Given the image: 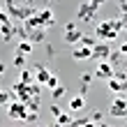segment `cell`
Masks as SVG:
<instances>
[{"label":"cell","mask_w":127,"mask_h":127,"mask_svg":"<svg viewBox=\"0 0 127 127\" xmlns=\"http://www.w3.org/2000/svg\"><path fill=\"white\" fill-rule=\"evenodd\" d=\"M95 37L97 39H102V42H113L116 37H118V32L113 30V26H111V19H106V21H102L99 26H97V30H95Z\"/></svg>","instance_id":"cell-1"},{"label":"cell","mask_w":127,"mask_h":127,"mask_svg":"<svg viewBox=\"0 0 127 127\" xmlns=\"http://www.w3.org/2000/svg\"><path fill=\"white\" fill-rule=\"evenodd\" d=\"M26 113H28V106H26L23 102H16V99H14V102L7 104V116H9L12 120H23Z\"/></svg>","instance_id":"cell-2"},{"label":"cell","mask_w":127,"mask_h":127,"mask_svg":"<svg viewBox=\"0 0 127 127\" xmlns=\"http://www.w3.org/2000/svg\"><path fill=\"white\" fill-rule=\"evenodd\" d=\"M97 9H99L97 5H93L90 0H86V2H81V5H79L76 19H81V21H93V19H95V14H97Z\"/></svg>","instance_id":"cell-3"},{"label":"cell","mask_w":127,"mask_h":127,"mask_svg":"<svg viewBox=\"0 0 127 127\" xmlns=\"http://www.w3.org/2000/svg\"><path fill=\"white\" fill-rule=\"evenodd\" d=\"M109 113H111V118H127V99L123 97V93H120V97H118L113 104H111Z\"/></svg>","instance_id":"cell-4"},{"label":"cell","mask_w":127,"mask_h":127,"mask_svg":"<svg viewBox=\"0 0 127 127\" xmlns=\"http://www.w3.org/2000/svg\"><path fill=\"white\" fill-rule=\"evenodd\" d=\"M113 65H111L109 60H102L99 65H97V69H95V74H93V76L95 79H104V81H106V79H111V76H113Z\"/></svg>","instance_id":"cell-5"},{"label":"cell","mask_w":127,"mask_h":127,"mask_svg":"<svg viewBox=\"0 0 127 127\" xmlns=\"http://www.w3.org/2000/svg\"><path fill=\"white\" fill-rule=\"evenodd\" d=\"M37 16L42 19L44 28H53V26H56V14H53V9H49V7H44V9H37Z\"/></svg>","instance_id":"cell-6"},{"label":"cell","mask_w":127,"mask_h":127,"mask_svg":"<svg viewBox=\"0 0 127 127\" xmlns=\"http://www.w3.org/2000/svg\"><path fill=\"white\" fill-rule=\"evenodd\" d=\"M111 53V46H109V42H102V44H95L93 46V58H99V60H106Z\"/></svg>","instance_id":"cell-7"},{"label":"cell","mask_w":127,"mask_h":127,"mask_svg":"<svg viewBox=\"0 0 127 127\" xmlns=\"http://www.w3.org/2000/svg\"><path fill=\"white\" fill-rule=\"evenodd\" d=\"M106 83H109V90H111V93H116V95H120V93L127 90V79L120 81V79L111 76V79H106Z\"/></svg>","instance_id":"cell-8"},{"label":"cell","mask_w":127,"mask_h":127,"mask_svg":"<svg viewBox=\"0 0 127 127\" xmlns=\"http://www.w3.org/2000/svg\"><path fill=\"white\" fill-rule=\"evenodd\" d=\"M28 42H32V44H39V42H44L46 39V28H32L30 32H28V37H26Z\"/></svg>","instance_id":"cell-9"},{"label":"cell","mask_w":127,"mask_h":127,"mask_svg":"<svg viewBox=\"0 0 127 127\" xmlns=\"http://www.w3.org/2000/svg\"><path fill=\"white\" fill-rule=\"evenodd\" d=\"M72 56H74V60H88V58H93V49L90 46H79L72 51Z\"/></svg>","instance_id":"cell-10"},{"label":"cell","mask_w":127,"mask_h":127,"mask_svg":"<svg viewBox=\"0 0 127 127\" xmlns=\"http://www.w3.org/2000/svg\"><path fill=\"white\" fill-rule=\"evenodd\" d=\"M49 76H51V72H49L44 65H35V81H37V83L44 86V83L49 81Z\"/></svg>","instance_id":"cell-11"},{"label":"cell","mask_w":127,"mask_h":127,"mask_svg":"<svg viewBox=\"0 0 127 127\" xmlns=\"http://www.w3.org/2000/svg\"><path fill=\"white\" fill-rule=\"evenodd\" d=\"M81 32L79 28H74V30H65V35H63V39L67 42V44H79V39H81Z\"/></svg>","instance_id":"cell-12"},{"label":"cell","mask_w":127,"mask_h":127,"mask_svg":"<svg viewBox=\"0 0 127 127\" xmlns=\"http://www.w3.org/2000/svg\"><path fill=\"white\" fill-rule=\"evenodd\" d=\"M106 60L113 65V69H116V67H120V65L125 63V58L120 56V51H113V49H111V53H109V58H106Z\"/></svg>","instance_id":"cell-13"},{"label":"cell","mask_w":127,"mask_h":127,"mask_svg":"<svg viewBox=\"0 0 127 127\" xmlns=\"http://www.w3.org/2000/svg\"><path fill=\"white\" fill-rule=\"evenodd\" d=\"M16 53H23V56H30V51H32V42H28V39H21L19 44H16Z\"/></svg>","instance_id":"cell-14"},{"label":"cell","mask_w":127,"mask_h":127,"mask_svg":"<svg viewBox=\"0 0 127 127\" xmlns=\"http://www.w3.org/2000/svg\"><path fill=\"white\" fill-rule=\"evenodd\" d=\"M19 81H23V83H32V81H35V69H26V67H21Z\"/></svg>","instance_id":"cell-15"},{"label":"cell","mask_w":127,"mask_h":127,"mask_svg":"<svg viewBox=\"0 0 127 127\" xmlns=\"http://www.w3.org/2000/svg\"><path fill=\"white\" fill-rule=\"evenodd\" d=\"M86 106V99H83V95H79V97H72V102H69V109L72 111H81Z\"/></svg>","instance_id":"cell-16"},{"label":"cell","mask_w":127,"mask_h":127,"mask_svg":"<svg viewBox=\"0 0 127 127\" xmlns=\"http://www.w3.org/2000/svg\"><path fill=\"white\" fill-rule=\"evenodd\" d=\"M111 26H113V30H116V32L125 30V16H123V14H118L116 19H111Z\"/></svg>","instance_id":"cell-17"},{"label":"cell","mask_w":127,"mask_h":127,"mask_svg":"<svg viewBox=\"0 0 127 127\" xmlns=\"http://www.w3.org/2000/svg\"><path fill=\"white\" fill-rule=\"evenodd\" d=\"M79 44H81V46H95V44H97V37H90V35H81V39H79Z\"/></svg>","instance_id":"cell-18"},{"label":"cell","mask_w":127,"mask_h":127,"mask_svg":"<svg viewBox=\"0 0 127 127\" xmlns=\"http://www.w3.org/2000/svg\"><path fill=\"white\" fill-rule=\"evenodd\" d=\"M12 65L16 67V69L26 67V56H23V53H16V51H14V60H12Z\"/></svg>","instance_id":"cell-19"},{"label":"cell","mask_w":127,"mask_h":127,"mask_svg":"<svg viewBox=\"0 0 127 127\" xmlns=\"http://www.w3.org/2000/svg\"><path fill=\"white\" fill-rule=\"evenodd\" d=\"M104 120V113H102V111H93V113H90V123L93 125H106V123H102Z\"/></svg>","instance_id":"cell-20"},{"label":"cell","mask_w":127,"mask_h":127,"mask_svg":"<svg viewBox=\"0 0 127 127\" xmlns=\"http://www.w3.org/2000/svg\"><path fill=\"white\" fill-rule=\"evenodd\" d=\"M39 93H42V83H37V81L28 83V95H39Z\"/></svg>","instance_id":"cell-21"},{"label":"cell","mask_w":127,"mask_h":127,"mask_svg":"<svg viewBox=\"0 0 127 127\" xmlns=\"http://www.w3.org/2000/svg\"><path fill=\"white\" fill-rule=\"evenodd\" d=\"M53 125H72V118L69 116H67V113H60V116H58V118H53Z\"/></svg>","instance_id":"cell-22"},{"label":"cell","mask_w":127,"mask_h":127,"mask_svg":"<svg viewBox=\"0 0 127 127\" xmlns=\"http://www.w3.org/2000/svg\"><path fill=\"white\" fill-rule=\"evenodd\" d=\"M9 102H12V93H7V90H0V106H7Z\"/></svg>","instance_id":"cell-23"},{"label":"cell","mask_w":127,"mask_h":127,"mask_svg":"<svg viewBox=\"0 0 127 127\" xmlns=\"http://www.w3.org/2000/svg\"><path fill=\"white\" fill-rule=\"evenodd\" d=\"M51 95H53V102L60 99V97H65V86H56L53 90H51Z\"/></svg>","instance_id":"cell-24"},{"label":"cell","mask_w":127,"mask_h":127,"mask_svg":"<svg viewBox=\"0 0 127 127\" xmlns=\"http://www.w3.org/2000/svg\"><path fill=\"white\" fill-rule=\"evenodd\" d=\"M74 127H86V125H93L90 123V118H76V120H72Z\"/></svg>","instance_id":"cell-25"},{"label":"cell","mask_w":127,"mask_h":127,"mask_svg":"<svg viewBox=\"0 0 127 127\" xmlns=\"http://www.w3.org/2000/svg\"><path fill=\"white\" fill-rule=\"evenodd\" d=\"M12 21H14V19H12V16H9V14H7L5 9L0 12V26H7V23H12Z\"/></svg>","instance_id":"cell-26"},{"label":"cell","mask_w":127,"mask_h":127,"mask_svg":"<svg viewBox=\"0 0 127 127\" xmlns=\"http://www.w3.org/2000/svg\"><path fill=\"white\" fill-rule=\"evenodd\" d=\"M44 86H46V88H51V90H53V88L58 86V76H56V74H51V76H49V81H46V83H44Z\"/></svg>","instance_id":"cell-27"},{"label":"cell","mask_w":127,"mask_h":127,"mask_svg":"<svg viewBox=\"0 0 127 127\" xmlns=\"http://www.w3.org/2000/svg\"><path fill=\"white\" fill-rule=\"evenodd\" d=\"M90 81H93V74L90 72H83V74H81V83H90Z\"/></svg>","instance_id":"cell-28"},{"label":"cell","mask_w":127,"mask_h":127,"mask_svg":"<svg viewBox=\"0 0 127 127\" xmlns=\"http://www.w3.org/2000/svg\"><path fill=\"white\" fill-rule=\"evenodd\" d=\"M60 113H63V111H60V106H58V104H51V116H53V118H58Z\"/></svg>","instance_id":"cell-29"},{"label":"cell","mask_w":127,"mask_h":127,"mask_svg":"<svg viewBox=\"0 0 127 127\" xmlns=\"http://www.w3.org/2000/svg\"><path fill=\"white\" fill-rule=\"evenodd\" d=\"M118 51H120V56L127 60V42H125V44H120V49H118Z\"/></svg>","instance_id":"cell-30"},{"label":"cell","mask_w":127,"mask_h":127,"mask_svg":"<svg viewBox=\"0 0 127 127\" xmlns=\"http://www.w3.org/2000/svg\"><path fill=\"white\" fill-rule=\"evenodd\" d=\"M46 56H49V58H53V56H56V51H53V46H51V44L46 46Z\"/></svg>","instance_id":"cell-31"},{"label":"cell","mask_w":127,"mask_h":127,"mask_svg":"<svg viewBox=\"0 0 127 127\" xmlns=\"http://www.w3.org/2000/svg\"><path fill=\"white\" fill-rule=\"evenodd\" d=\"M74 28H76V26H74V21H67V23H65V30H74Z\"/></svg>","instance_id":"cell-32"},{"label":"cell","mask_w":127,"mask_h":127,"mask_svg":"<svg viewBox=\"0 0 127 127\" xmlns=\"http://www.w3.org/2000/svg\"><path fill=\"white\" fill-rule=\"evenodd\" d=\"M90 2H93V5H97V7H102L104 2H106V0H90Z\"/></svg>","instance_id":"cell-33"},{"label":"cell","mask_w":127,"mask_h":127,"mask_svg":"<svg viewBox=\"0 0 127 127\" xmlns=\"http://www.w3.org/2000/svg\"><path fill=\"white\" fill-rule=\"evenodd\" d=\"M2 74H5V65L0 63V76H2Z\"/></svg>","instance_id":"cell-34"},{"label":"cell","mask_w":127,"mask_h":127,"mask_svg":"<svg viewBox=\"0 0 127 127\" xmlns=\"http://www.w3.org/2000/svg\"><path fill=\"white\" fill-rule=\"evenodd\" d=\"M125 30H127V16H125Z\"/></svg>","instance_id":"cell-35"},{"label":"cell","mask_w":127,"mask_h":127,"mask_svg":"<svg viewBox=\"0 0 127 127\" xmlns=\"http://www.w3.org/2000/svg\"><path fill=\"white\" fill-rule=\"evenodd\" d=\"M123 72H125V76H127V67H125V69H123Z\"/></svg>","instance_id":"cell-36"},{"label":"cell","mask_w":127,"mask_h":127,"mask_svg":"<svg viewBox=\"0 0 127 127\" xmlns=\"http://www.w3.org/2000/svg\"><path fill=\"white\" fill-rule=\"evenodd\" d=\"M2 9H5V7H2V5H0V12H2Z\"/></svg>","instance_id":"cell-37"}]
</instances>
